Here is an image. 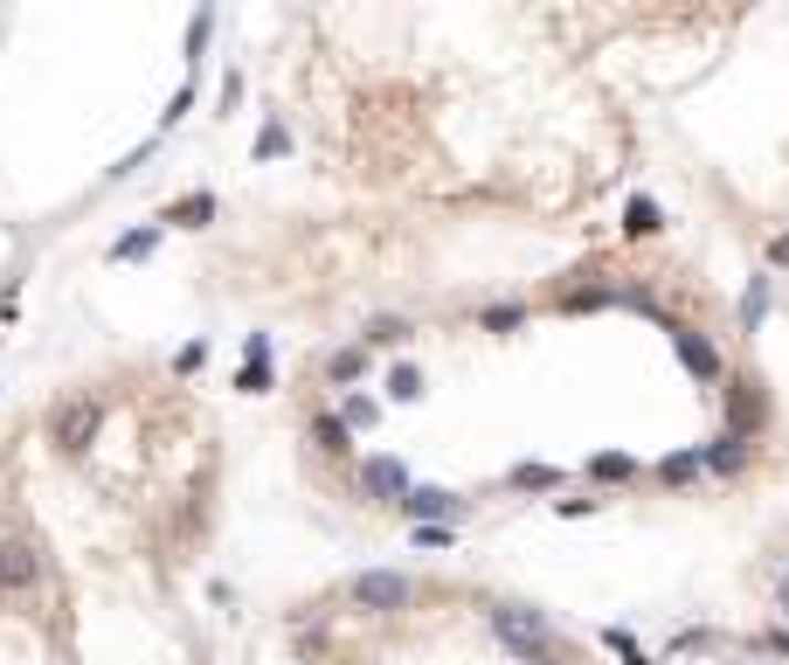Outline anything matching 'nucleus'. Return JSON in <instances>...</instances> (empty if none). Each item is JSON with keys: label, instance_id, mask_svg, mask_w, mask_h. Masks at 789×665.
<instances>
[{"label": "nucleus", "instance_id": "nucleus-1", "mask_svg": "<svg viewBox=\"0 0 789 665\" xmlns=\"http://www.w3.org/2000/svg\"><path fill=\"white\" fill-rule=\"evenodd\" d=\"M492 637H498L513 658H526V665L555 658V624H547L534 603H498V610H492Z\"/></svg>", "mask_w": 789, "mask_h": 665}, {"label": "nucleus", "instance_id": "nucleus-2", "mask_svg": "<svg viewBox=\"0 0 789 665\" xmlns=\"http://www.w3.org/2000/svg\"><path fill=\"white\" fill-rule=\"evenodd\" d=\"M97 430H104V402L97 395H70V402L49 409V437H56L63 457H84L97 444Z\"/></svg>", "mask_w": 789, "mask_h": 665}, {"label": "nucleus", "instance_id": "nucleus-3", "mask_svg": "<svg viewBox=\"0 0 789 665\" xmlns=\"http://www.w3.org/2000/svg\"><path fill=\"white\" fill-rule=\"evenodd\" d=\"M409 603V576L394 569H360L354 576V610H375V618H388V610Z\"/></svg>", "mask_w": 789, "mask_h": 665}, {"label": "nucleus", "instance_id": "nucleus-4", "mask_svg": "<svg viewBox=\"0 0 789 665\" xmlns=\"http://www.w3.org/2000/svg\"><path fill=\"white\" fill-rule=\"evenodd\" d=\"M402 520H415V527H451V520H457V493H443V485H409V493H402Z\"/></svg>", "mask_w": 789, "mask_h": 665}, {"label": "nucleus", "instance_id": "nucleus-5", "mask_svg": "<svg viewBox=\"0 0 789 665\" xmlns=\"http://www.w3.org/2000/svg\"><path fill=\"white\" fill-rule=\"evenodd\" d=\"M672 347H678V361H686V374H699V381H720V347L706 340V332H693V326H672Z\"/></svg>", "mask_w": 789, "mask_h": 665}, {"label": "nucleus", "instance_id": "nucleus-6", "mask_svg": "<svg viewBox=\"0 0 789 665\" xmlns=\"http://www.w3.org/2000/svg\"><path fill=\"white\" fill-rule=\"evenodd\" d=\"M360 493H367V499H394V506H402V493H409V465H402V457H367V465H360Z\"/></svg>", "mask_w": 789, "mask_h": 665}, {"label": "nucleus", "instance_id": "nucleus-7", "mask_svg": "<svg viewBox=\"0 0 789 665\" xmlns=\"http://www.w3.org/2000/svg\"><path fill=\"white\" fill-rule=\"evenodd\" d=\"M35 576H42V561L29 541H0V590H29Z\"/></svg>", "mask_w": 789, "mask_h": 665}, {"label": "nucleus", "instance_id": "nucleus-8", "mask_svg": "<svg viewBox=\"0 0 789 665\" xmlns=\"http://www.w3.org/2000/svg\"><path fill=\"white\" fill-rule=\"evenodd\" d=\"M235 389L243 395L271 389V332H250V361H243V374H235Z\"/></svg>", "mask_w": 789, "mask_h": 665}, {"label": "nucleus", "instance_id": "nucleus-9", "mask_svg": "<svg viewBox=\"0 0 789 665\" xmlns=\"http://www.w3.org/2000/svg\"><path fill=\"white\" fill-rule=\"evenodd\" d=\"M741 465H748V437H734V430H720V437L699 451V472H741Z\"/></svg>", "mask_w": 789, "mask_h": 665}, {"label": "nucleus", "instance_id": "nucleus-10", "mask_svg": "<svg viewBox=\"0 0 789 665\" xmlns=\"http://www.w3.org/2000/svg\"><path fill=\"white\" fill-rule=\"evenodd\" d=\"M367 374V347H333L326 353V381L333 389H347V381H360Z\"/></svg>", "mask_w": 789, "mask_h": 665}, {"label": "nucleus", "instance_id": "nucleus-11", "mask_svg": "<svg viewBox=\"0 0 789 665\" xmlns=\"http://www.w3.org/2000/svg\"><path fill=\"white\" fill-rule=\"evenodd\" d=\"M506 485H513V493H561V472L555 465H513Z\"/></svg>", "mask_w": 789, "mask_h": 665}, {"label": "nucleus", "instance_id": "nucleus-12", "mask_svg": "<svg viewBox=\"0 0 789 665\" xmlns=\"http://www.w3.org/2000/svg\"><path fill=\"white\" fill-rule=\"evenodd\" d=\"M152 243H160V222H146V229H132V236H118V243H112V264H139V257H152Z\"/></svg>", "mask_w": 789, "mask_h": 665}, {"label": "nucleus", "instance_id": "nucleus-13", "mask_svg": "<svg viewBox=\"0 0 789 665\" xmlns=\"http://www.w3.org/2000/svg\"><path fill=\"white\" fill-rule=\"evenodd\" d=\"M623 236H658V201L651 194H630L623 201Z\"/></svg>", "mask_w": 789, "mask_h": 665}, {"label": "nucleus", "instance_id": "nucleus-14", "mask_svg": "<svg viewBox=\"0 0 789 665\" xmlns=\"http://www.w3.org/2000/svg\"><path fill=\"white\" fill-rule=\"evenodd\" d=\"M208 215H215V194H188L167 209V222H180V229H208Z\"/></svg>", "mask_w": 789, "mask_h": 665}, {"label": "nucleus", "instance_id": "nucleus-15", "mask_svg": "<svg viewBox=\"0 0 789 665\" xmlns=\"http://www.w3.org/2000/svg\"><path fill=\"white\" fill-rule=\"evenodd\" d=\"M761 319H769V277H748V292H741V326L755 332Z\"/></svg>", "mask_w": 789, "mask_h": 665}, {"label": "nucleus", "instance_id": "nucleus-16", "mask_svg": "<svg viewBox=\"0 0 789 665\" xmlns=\"http://www.w3.org/2000/svg\"><path fill=\"white\" fill-rule=\"evenodd\" d=\"M312 437H319V451H339V457L354 451V430L339 423V416H319V423H312Z\"/></svg>", "mask_w": 789, "mask_h": 665}, {"label": "nucleus", "instance_id": "nucleus-17", "mask_svg": "<svg viewBox=\"0 0 789 665\" xmlns=\"http://www.w3.org/2000/svg\"><path fill=\"white\" fill-rule=\"evenodd\" d=\"M589 472H596L602 485H623V478H630V472H638V465H630V457H623V451H596V457H589Z\"/></svg>", "mask_w": 789, "mask_h": 665}, {"label": "nucleus", "instance_id": "nucleus-18", "mask_svg": "<svg viewBox=\"0 0 789 665\" xmlns=\"http://www.w3.org/2000/svg\"><path fill=\"white\" fill-rule=\"evenodd\" d=\"M284 146H292V133H284V118H263V133H256V160H277Z\"/></svg>", "mask_w": 789, "mask_h": 665}, {"label": "nucleus", "instance_id": "nucleus-19", "mask_svg": "<svg viewBox=\"0 0 789 665\" xmlns=\"http://www.w3.org/2000/svg\"><path fill=\"white\" fill-rule=\"evenodd\" d=\"M388 389H394V402H415V395H423V374H415L409 361H394L388 368Z\"/></svg>", "mask_w": 789, "mask_h": 665}, {"label": "nucleus", "instance_id": "nucleus-20", "mask_svg": "<svg viewBox=\"0 0 789 665\" xmlns=\"http://www.w3.org/2000/svg\"><path fill=\"white\" fill-rule=\"evenodd\" d=\"M402 340H409V319H388L381 313L375 326H367V347H402Z\"/></svg>", "mask_w": 789, "mask_h": 665}, {"label": "nucleus", "instance_id": "nucleus-21", "mask_svg": "<svg viewBox=\"0 0 789 665\" xmlns=\"http://www.w3.org/2000/svg\"><path fill=\"white\" fill-rule=\"evenodd\" d=\"M375 416H381V409L367 402V395H347V402H339V423H347V430H367Z\"/></svg>", "mask_w": 789, "mask_h": 665}, {"label": "nucleus", "instance_id": "nucleus-22", "mask_svg": "<svg viewBox=\"0 0 789 665\" xmlns=\"http://www.w3.org/2000/svg\"><path fill=\"white\" fill-rule=\"evenodd\" d=\"M693 472H699V451H672L665 465H658V478H665V485H678V478H693Z\"/></svg>", "mask_w": 789, "mask_h": 665}, {"label": "nucleus", "instance_id": "nucleus-23", "mask_svg": "<svg viewBox=\"0 0 789 665\" xmlns=\"http://www.w3.org/2000/svg\"><path fill=\"white\" fill-rule=\"evenodd\" d=\"M602 637H610V652H617L623 665H651V658L638 652V637H630V631H617V624H610V631H602Z\"/></svg>", "mask_w": 789, "mask_h": 665}, {"label": "nucleus", "instance_id": "nucleus-24", "mask_svg": "<svg viewBox=\"0 0 789 665\" xmlns=\"http://www.w3.org/2000/svg\"><path fill=\"white\" fill-rule=\"evenodd\" d=\"M526 319V305H492V313H485V332H513Z\"/></svg>", "mask_w": 789, "mask_h": 665}, {"label": "nucleus", "instance_id": "nucleus-25", "mask_svg": "<svg viewBox=\"0 0 789 665\" xmlns=\"http://www.w3.org/2000/svg\"><path fill=\"white\" fill-rule=\"evenodd\" d=\"M208 29H215V14H194V29H188V63H201V49H208Z\"/></svg>", "mask_w": 789, "mask_h": 665}, {"label": "nucleus", "instance_id": "nucleus-26", "mask_svg": "<svg viewBox=\"0 0 789 665\" xmlns=\"http://www.w3.org/2000/svg\"><path fill=\"white\" fill-rule=\"evenodd\" d=\"M457 527H415V548H451Z\"/></svg>", "mask_w": 789, "mask_h": 665}, {"label": "nucleus", "instance_id": "nucleus-27", "mask_svg": "<svg viewBox=\"0 0 789 665\" xmlns=\"http://www.w3.org/2000/svg\"><path fill=\"white\" fill-rule=\"evenodd\" d=\"M769 271H789V229H782V236L769 243Z\"/></svg>", "mask_w": 789, "mask_h": 665}, {"label": "nucleus", "instance_id": "nucleus-28", "mask_svg": "<svg viewBox=\"0 0 789 665\" xmlns=\"http://www.w3.org/2000/svg\"><path fill=\"white\" fill-rule=\"evenodd\" d=\"M776 603H782V618H789V569H782V582H776Z\"/></svg>", "mask_w": 789, "mask_h": 665}, {"label": "nucleus", "instance_id": "nucleus-29", "mask_svg": "<svg viewBox=\"0 0 789 665\" xmlns=\"http://www.w3.org/2000/svg\"><path fill=\"white\" fill-rule=\"evenodd\" d=\"M540 665H568V658H540Z\"/></svg>", "mask_w": 789, "mask_h": 665}]
</instances>
